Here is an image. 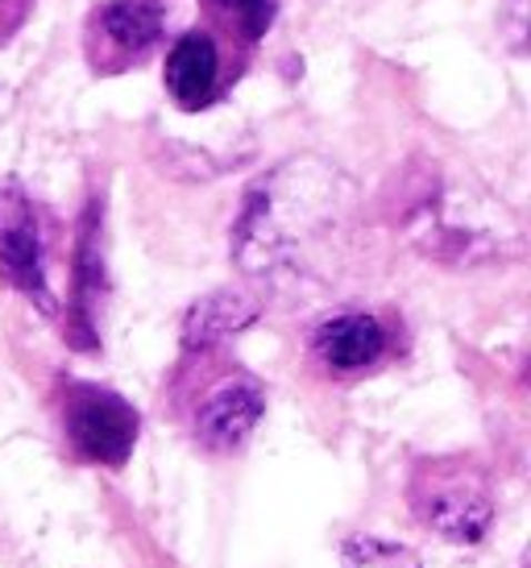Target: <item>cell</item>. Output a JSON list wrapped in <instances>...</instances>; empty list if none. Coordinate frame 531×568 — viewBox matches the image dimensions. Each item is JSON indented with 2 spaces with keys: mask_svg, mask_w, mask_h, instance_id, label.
<instances>
[{
  "mask_svg": "<svg viewBox=\"0 0 531 568\" xmlns=\"http://www.w3.org/2000/svg\"><path fill=\"white\" fill-rule=\"evenodd\" d=\"M415 519L449 544H482L494 523V494L485 474L465 457L415 460L407 481Z\"/></svg>",
  "mask_w": 531,
  "mask_h": 568,
  "instance_id": "cell-1",
  "label": "cell"
},
{
  "mask_svg": "<svg viewBox=\"0 0 531 568\" xmlns=\"http://www.w3.org/2000/svg\"><path fill=\"white\" fill-rule=\"evenodd\" d=\"M162 38V4L158 0H104L88 13L83 50L96 75H121L138 67Z\"/></svg>",
  "mask_w": 531,
  "mask_h": 568,
  "instance_id": "cell-2",
  "label": "cell"
},
{
  "mask_svg": "<svg viewBox=\"0 0 531 568\" xmlns=\"http://www.w3.org/2000/svg\"><path fill=\"white\" fill-rule=\"evenodd\" d=\"M67 436L76 444V453L83 460L121 469L138 444L141 419L138 410L129 407L121 395H112L104 386H71L67 390Z\"/></svg>",
  "mask_w": 531,
  "mask_h": 568,
  "instance_id": "cell-3",
  "label": "cell"
},
{
  "mask_svg": "<svg viewBox=\"0 0 531 568\" xmlns=\"http://www.w3.org/2000/svg\"><path fill=\"white\" fill-rule=\"evenodd\" d=\"M167 92L183 112H200L217 104L229 83V47L212 30H188L167 54Z\"/></svg>",
  "mask_w": 531,
  "mask_h": 568,
  "instance_id": "cell-4",
  "label": "cell"
},
{
  "mask_svg": "<svg viewBox=\"0 0 531 568\" xmlns=\"http://www.w3.org/2000/svg\"><path fill=\"white\" fill-rule=\"evenodd\" d=\"M266 410L262 386L250 378H229L220 382L212 395L203 398L196 410V440L212 453H233L246 444L258 419Z\"/></svg>",
  "mask_w": 531,
  "mask_h": 568,
  "instance_id": "cell-5",
  "label": "cell"
},
{
  "mask_svg": "<svg viewBox=\"0 0 531 568\" xmlns=\"http://www.w3.org/2000/svg\"><path fill=\"white\" fill-rule=\"evenodd\" d=\"M0 266L9 270V278L26 295H38L42 307H50L47 278H42V241H38L33 207L21 195L17 183L0 187Z\"/></svg>",
  "mask_w": 531,
  "mask_h": 568,
  "instance_id": "cell-6",
  "label": "cell"
},
{
  "mask_svg": "<svg viewBox=\"0 0 531 568\" xmlns=\"http://www.w3.org/2000/svg\"><path fill=\"white\" fill-rule=\"evenodd\" d=\"M312 348L332 374H358L378 365V357L387 353V328L365 312H344L315 328Z\"/></svg>",
  "mask_w": 531,
  "mask_h": 568,
  "instance_id": "cell-7",
  "label": "cell"
},
{
  "mask_svg": "<svg viewBox=\"0 0 531 568\" xmlns=\"http://www.w3.org/2000/svg\"><path fill=\"white\" fill-rule=\"evenodd\" d=\"M253 320H258V300L253 295H246V291H217V295L200 300L188 312V320H183V345L208 348L224 341V336L241 332Z\"/></svg>",
  "mask_w": 531,
  "mask_h": 568,
  "instance_id": "cell-8",
  "label": "cell"
},
{
  "mask_svg": "<svg viewBox=\"0 0 531 568\" xmlns=\"http://www.w3.org/2000/svg\"><path fill=\"white\" fill-rule=\"evenodd\" d=\"M203 4L241 47H253L258 38H266L279 13V0H203Z\"/></svg>",
  "mask_w": 531,
  "mask_h": 568,
  "instance_id": "cell-9",
  "label": "cell"
},
{
  "mask_svg": "<svg viewBox=\"0 0 531 568\" xmlns=\"http://www.w3.org/2000/svg\"><path fill=\"white\" fill-rule=\"evenodd\" d=\"M341 568H423V560L407 544L378 536H349L341 544Z\"/></svg>",
  "mask_w": 531,
  "mask_h": 568,
  "instance_id": "cell-10",
  "label": "cell"
},
{
  "mask_svg": "<svg viewBox=\"0 0 531 568\" xmlns=\"http://www.w3.org/2000/svg\"><path fill=\"white\" fill-rule=\"evenodd\" d=\"M30 9H33V0H0V47L26 26Z\"/></svg>",
  "mask_w": 531,
  "mask_h": 568,
  "instance_id": "cell-11",
  "label": "cell"
}]
</instances>
